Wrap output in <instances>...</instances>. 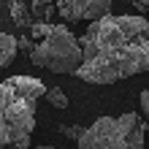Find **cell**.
Returning <instances> with one entry per match:
<instances>
[{
	"label": "cell",
	"instance_id": "cell-1",
	"mask_svg": "<svg viewBox=\"0 0 149 149\" xmlns=\"http://www.w3.org/2000/svg\"><path fill=\"white\" fill-rule=\"evenodd\" d=\"M81 65L76 76L87 84H117L149 71V22L133 14H109L81 36Z\"/></svg>",
	"mask_w": 149,
	"mask_h": 149
},
{
	"label": "cell",
	"instance_id": "cell-2",
	"mask_svg": "<svg viewBox=\"0 0 149 149\" xmlns=\"http://www.w3.org/2000/svg\"><path fill=\"white\" fill-rule=\"evenodd\" d=\"M49 87L33 76H8L0 81V149L27 141L36 127L38 98Z\"/></svg>",
	"mask_w": 149,
	"mask_h": 149
},
{
	"label": "cell",
	"instance_id": "cell-3",
	"mask_svg": "<svg viewBox=\"0 0 149 149\" xmlns=\"http://www.w3.org/2000/svg\"><path fill=\"white\" fill-rule=\"evenodd\" d=\"M30 63L52 73H76L81 65V43L65 24H54L49 36L30 52Z\"/></svg>",
	"mask_w": 149,
	"mask_h": 149
},
{
	"label": "cell",
	"instance_id": "cell-4",
	"mask_svg": "<svg viewBox=\"0 0 149 149\" xmlns=\"http://www.w3.org/2000/svg\"><path fill=\"white\" fill-rule=\"evenodd\" d=\"M141 117L136 111H125L122 117H98L90 127H84L79 138V149H127V133Z\"/></svg>",
	"mask_w": 149,
	"mask_h": 149
},
{
	"label": "cell",
	"instance_id": "cell-5",
	"mask_svg": "<svg viewBox=\"0 0 149 149\" xmlns=\"http://www.w3.org/2000/svg\"><path fill=\"white\" fill-rule=\"evenodd\" d=\"M57 14L65 22H98L111 11V0H54Z\"/></svg>",
	"mask_w": 149,
	"mask_h": 149
},
{
	"label": "cell",
	"instance_id": "cell-6",
	"mask_svg": "<svg viewBox=\"0 0 149 149\" xmlns=\"http://www.w3.org/2000/svg\"><path fill=\"white\" fill-rule=\"evenodd\" d=\"M16 49H19V41L11 33H0V68H8L16 60Z\"/></svg>",
	"mask_w": 149,
	"mask_h": 149
},
{
	"label": "cell",
	"instance_id": "cell-7",
	"mask_svg": "<svg viewBox=\"0 0 149 149\" xmlns=\"http://www.w3.org/2000/svg\"><path fill=\"white\" fill-rule=\"evenodd\" d=\"M11 19L16 22V27H33L27 6H24V3H19V0H14V3H11Z\"/></svg>",
	"mask_w": 149,
	"mask_h": 149
},
{
	"label": "cell",
	"instance_id": "cell-8",
	"mask_svg": "<svg viewBox=\"0 0 149 149\" xmlns=\"http://www.w3.org/2000/svg\"><path fill=\"white\" fill-rule=\"evenodd\" d=\"M146 119H141L138 125L127 133V149H144V136H146Z\"/></svg>",
	"mask_w": 149,
	"mask_h": 149
},
{
	"label": "cell",
	"instance_id": "cell-9",
	"mask_svg": "<svg viewBox=\"0 0 149 149\" xmlns=\"http://www.w3.org/2000/svg\"><path fill=\"white\" fill-rule=\"evenodd\" d=\"M43 98L49 100V106H54V109H68V98H65V92L60 90V87H52V90H46V95Z\"/></svg>",
	"mask_w": 149,
	"mask_h": 149
},
{
	"label": "cell",
	"instance_id": "cell-10",
	"mask_svg": "<svg viewBox=\"0 0 149 149\" xmlns=\"http://www.w3.org/2000/svg\"><path fill=\"white\" fill-rule=\"evenodd\" d=\"M52 27H54V24H49V22H33V27H30V38L43 41V38L52 33Z\"/></svg>",
	"mask_w": 149,
	"mask_h": 149
},
{
	"label": "cell",
	"instance_id": "cell-11",
	"mask_svg": "<svg viewBox=\"0 0 149 149\" xmlns=\"http://www.w3.org/2000/svg\"><path fill=\"white\" fill-rule=\"evenodd\" d=\"M52 14H57V6H43V8H36V16L38 22H49Z\"/></svg>",
	"mask_w": 149,
	"mask_h": 149
},
{
	"label": "cell",
	"instance_id": "cell-12",
	"mask_svg": "<svg viewBox=\"0 0 149 149\" xmlns=\"http://www.w3.org/2000/svg\"><path fill=\"white\" fill-rule=\"evenodd\" d=\"M138 103H141V111H144V117H146V125H149V87H146V90L141 92Z\"/></svg>",
	"mask_w": 149,
	"mask_h": 149
},
{
	"label": "cell",
	"instance_id": "cell-13",
	"mask_svg": "<svg viewBox=\"0 0 149 149\" xmlns=\"http://www.w3.org/2000/svg\"><path fill=\"white\" fill-rule=\"evenodd\" d=\"M63 133L71 138V141H79V138H81V133H84V127H76V125H73V127H65Z\"/></svg>",
	"mask_w": 149,
	"mask_h": 149
},
{
	"label": "cell",
	"instance_id": "cell-14",
	"mask_svg": "<svg viewBox=\"0 0 149 149\" xmlns=\"http://www.w3.org/2000/svg\"><path fill=\"white\" fill-rule=\"evenodd\" d=\"M19 49H24V52H33L36 46H33V41H30V38H22V41H19Z\"/></svg>",
	"mask_w": 149,
	"mask_h": 149
},
{
	"label": "cell",
	"instance_id": "cell-15",
	"mask_svg": "<svg viewBox=\"0 0 149 149\" xmlns=\"http://www.w3.org/2000/svg\"><path fill=\"white\" fill-rule=\"evenodd\" d=\"M130 3H133L138 11H146V8H149V0H130Z\"/></svg>",
	"mask_w": 149,
	"mask_h": 149
},
{
	"label": "cell",
	"instance_id": "cell-16",
	"mask_svg": "<svg viewBox=\"0 0 149 149\" xmlns=\"http://www.w3.org/2000/svg\"><path fill=\"white\" fill-rule=\"evenodd\" d=\"M33 8H43V6H52V0H30Z\"/></svg>",
	"mask_w": 149,
	"mask_h": 149
},
{
	"label": "cell",
	"instance_id": "cell-17",
	"mask_svg": "<svg viewBox=\"0 0 149 149\" xmlns=\"http://www.w3.org/2000/svg\"><path fill=\"white\" fill-rule=\"evenodd\" d=\"M38 149H52V146H38Z\"/></svg>",
	"mask_w": 149,
	"mask_h": 149
}]
</instances>
